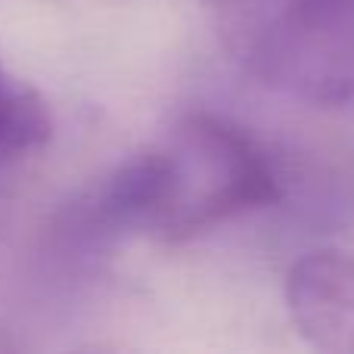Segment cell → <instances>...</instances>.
Listing matches in <instances>:
<instances>
[{"label":"cell","mask_w":354,"mask_h":354,"mask_svg":"<svg viewBox=\"0 0 354 354\" xmlns=\"http://www.w3.org/2000/svg\"><path fill=\"white\" fill-rule=\"evenodd\" d=\"M230 59L320 109L354 106V0H205Z\"/></svg>","instance_id":"1"},{"label":"cell","mask_w":354,"mask_h":354,"mask_svg":"<svg viewBox=\"0 0 354 354\" xmlns=\"http://www.w3.org/2000/svg\"><path fill=\"white\" fill-rule=\"evenodd\" d=\"M159 153L165 187L153 239L162 243H183L289 199V156L214 112H189L174 122Z\"/></svg>","instance_id":"2"},{"label":"cell","mask_w":354,"mask_h":354,"mask_svg":"<svg viewBox=\"0 0 354 354\" xmlns=\"http://www.w3.org/2000/svg\"><path fill=\"white\" fill-rule=\"evenodd\" d=\"M165 187L159 147L118 162L81 189L62 212V233L81 245H106L124 236H156Z\"/></svg>","instance_id":"3"},{"label":"cell","mask_w":354,"mask_h":354,"mask_svg":"<svg viewBox=\"0 0 354 354\" xmlns=\"http://www.w3.org/2000/svg\"><path fill=\"white\" fill-rule=\"evenodd\" d=\"M286 305L314 348L354 354V255L314 252L299 258L286 277Z\"/></svg>","instance_id":"4"},{"label":"cell","mask_w":354,"mask_h":354,"mask_svg":"<svg viewBox=\"0 0 354 354\" xmlns=\"http://www.w3.org/2000/svg\"><path fill=\"white\" fill-rule=\"evenodd\" d=\"M53 118L44 97L0 62V171L47 147Z\"/></svg>","instance_id":"5"}]
</instances>
